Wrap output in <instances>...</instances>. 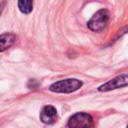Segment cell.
Wrapping results in <instances>:
<instances>
[{
    "label": "cell",
    "instance_id": "cell-1",
    "mask_svg": "<svg viewBox=\"0 0 128 128\" xmlns=\"http://www.w3.org/2000/svg\"><path fill=\"white\" fill-rule=\"evenodd\" d=\"M82 84H83L82 81L78 79L69 78V79H63L53 83L49 87V89L50 91L56 92V93H71L81 88Z\"/></svg>",
    "mask_w": 128,
    "mask_h": 128
},
{
    "label": "cell",
    "instance_id": "cell-2",
    "mask_svg": "<svg viewBox=\"0 0 128 128\" xmlns=\"http://www.w3.org/2000/svg\"><path fill=\"white\" fill-rule=\"evenodd\" d=\"M109 22V12L106 9L98 10L87 22V26L94 32H100L106 28Z\"/></svg>",
    "mask_w": 128,
    "mask_h": 128
},
{
    "label": "cell",
    "instance_id": "cell-3",
    "mask_svg": "<svg viewBox=\"0 0 128 128\" xmlns=\"http://www.w3.org/2000/svg\"><path fill=\"white\" fill-rule=\"evenodd\" d=\"M69 128H93L94 120L88 113L79 112L72 115L68 121Z\"/></svg>",
    "mask_w": 128,
    "mask_h": 128
},
{
    "label": "cell",
    "instance_id": "cell-4",
    "mask_svg": "<svg viewBox=\"0 0 128 128\" xmlns=\"http://www.w3.org/2000/svg\"><path fill=\"white\" fill-rule=\"evenodd\" d=\"M128 86V74H122L119 75L111 80H109L108 82L104 83L103 85L98 87V90L101 92H106V91H111L114 89H118V88H122V87H126Z\"/></svg>",
    "mask_w": 128,
    "mask_h": 128
},
{
    "label": "cell",
    "instance_id": "cell-5",
    "mask_svg": "<svg viewBox=\"0 0 128 128\" xmlns=\"http://www.w3.org/2000/svg\"><path fill=\"white\" fill-rule=\"evenodd\" d=\"M58 116H57V110L55 107L51 105H46L42 108L40 113V120L45 124H53L56 122Z\"/></svg>",
    "mask_w": 128,
    "mask_h": 128
},
{
    "label": "cell",
    "instance_id": "cell-6",
    "mask_svg": "<svg viewBox=\"0 0 128 128\" xmlns=\"http://www.w3.org/2000/svg\"><path fill=\"white\" fill-rule=\"evenodd\" d=\"M16 41V36L13 33H4L0 35V52L9 49L14 45Z\"/></svg>",
    "mask_w": 128,
    "mask_h": 128
},
{
    "label": "cell",
    "instance_id": "cell-7",
    "mask_svg": "<svg viewBox=\"0 0 128 128\" xmlns=\"http://www.w3.org/2000/svg\"><path fill=\"white\" fill-rule=\"evenodd\" d=\"M18 8L24 14H29L33 9V0H18Z\"/></svg>",
    "mask_w": 128,
    "mask_h": 128
},
{
    "label": "cell",
    "instance_id": "cell-8",
    "mask_svg": "<svg viewBox=\"0 0 128 128\" xmlns=\"http://www.w3.org/2000/svg\"><path fill=\"white\" fill-rule=\"evenodd\" d=\"M5 5H6V0H0V15H1Z\"/></svg>",
    "mask_w": 128,
    "mask_h": 128
},
{
    "label": "cell",
    "instance_id": "cell-9",
    "mask_svg": "<svg viewBox=\"0 0 128 128\" xmlns=\"http://www.w3.org/2000/svg\"><path fill=\"white\" fill-rule=\"evenodd\" d=\"M127 128H128V126H127Z\"/></svg>",
    "mask_w": 128,
    "mask_h": 128
}]
</instances>
